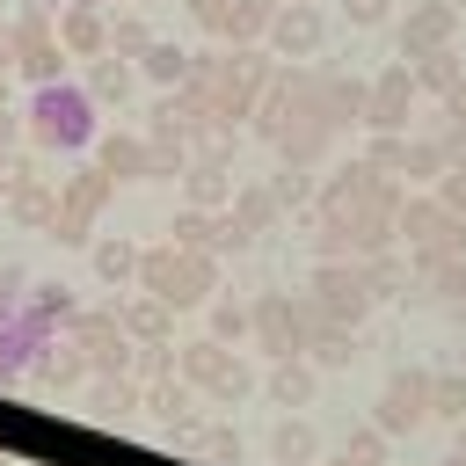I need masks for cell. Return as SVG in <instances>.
Masks as SVG:
<instances>
[{"label":"cell","mask_w":466,"mask_h":466,"mask_svg":"<svg viewBox=\"0 0 466 466\" xmlns=\"http://www.w3.org/2000/svg\"><path fill=\"white\" fill-rule=\"evenodd\" d=\"M29 138H36L44 153H80V146H95V138H102V124H95V95L73 87V80L29 87Z\"/></svg>","instance_id":"6da1fadb"},{"label":"cell","mask_w":466,"mask_h":466,"mask_svg":"<svg viewBox=\"0 0 466 466\" xmlns=\"http://www.w3.org/2000/svg\"><path fill=\"white\" fill-rule=\"evenodd\" d=\"M218 284V262L211 255H189V248H146L138 255V291H153L160 306H204Z\"/></svg>","instance_id":"7a4b0ae2"},{"label":"cell","mask_w":466,"mask_h":466,"mask_svg":"<svg viewBox=\"0 0 466 466\" xmlns=\"http://www.w3.org/2000/svg\"><path fill=\"white\" fill-rule=\"evenodd\" d=\"M393 240L408 248V269H422V262L466 255V218H451L437 197H400V211H393Z\"/></svg>","instance_id":"3957f363"},{"label":"cell","mask_w":466,"mask_h":466,"mask_svg":"<svg viewBox=\"0 0 466 466\" xmlns=\"http://www.w3.org/2000/svg\"><path fill=\"white\" fill-rule=\"evenodd\" d=\"M306 306L328 320V328H364V313L379 306L371 284H364V262H320L306 277Z\"/></svg>","instance_id":"277c9868"},{"label":"cell","mask_w":466,"mask_h":466,"mask_svg":"<svg viewBox=\"0 0 466 466\" xmlns=\"http://www.w3.org/2000/svg\"><path fill=\"white\" fill-rule=\"evenodd\" d=\"M313 306L306 299H284V291H262L255 306H248V335H255V350L262 357H299L306 350V335H313Z\"/></svg>","instance_id":"5b68a950"},{"label":"cell","mask_w":466,"mask_h":466,"mask_svg":"<svg viewBox=\"0 0 466 466\" xmlns=\"http://www.w3.org/2000/svg\"><path fill=\"white\" fill-rule=\"evenodd\" d=\"M430 422V371L422 364H400L386 386H379V400H371V430L393 444V437H415Z\"/></svg>","instance_id":"8992f818"},{"label":"cell","mask_w":466,"mask_h":466,"mask_svg":"<svg viewBox=\"0 0 466 466\" xmlns=\"http://www.w3.org/2000/svg\"><path fill=\"white\" fill-rule=\"evenodd\" d=\"M182 386H204L211 400H240V393H255V371L240 357H226V342H189L182 350Z\"/></svg>","instance_id":"52a82bcc"},{"label":"cell","mask_w":466,"mask_h":466,"mask_svg":"<svg viewBox=\"0 0 466 466\" xmlns=\"http://www.w3.org/2000/svg\"><path fill=\"white\" fill-rule=\"evenodd\" d=\"M459 7L451 0H408V22H400V58H430V51H451L459 36Z\"/></svg>","instance_id":"ba28073f"},{"label":"cell","mask_w":466,"mask_h":466,"mask_svg":"<svg viewBox=\"0 0 466 466\" xmlns=\"http://www.w3.org/2000/svg\"><path fill=\"white\" fill-rule=\"evenodd\" d=\"M109 175L102 167H87V175H73L66 189H58V211H51V226H58V240H87V226L102 218V204H109Z\"/></svg>","instance_id":"9c48e42d"},{"label":"cell","mask_w":466,"mask_h":466,"mask_svg":"<svg viewBox=\"0 0 466 466\" xmlns=\"http://www.w3.org/2000/svg\"><path fill=\"white\" fill-rule=\"evenodd\" d=\"M408 109H415V80H408V58H400V66H386V73L364 87L357 124H371V131H408Z\"/></svg>","instance_id":"30bf717a"},{"label":"cell","mask_w":466,"mask_h":466,"mask_svg":"<svg viewBox=\"0 0 466 466\" xmlns=\"http://www.w3.org/2000/svg\"><path fill=\"white\" fill-rule=\"evenodd\" d=\"M320 44H328V15H320V7L291 0V7L269 15V51H277V58H320Z\"/></svg>","instance_id":"8fae6325"},{"label":"cell","mask_w":466,"mask_h":466,"mask_svg":"<svg viewBox=\"0 0 466 466\" xmlns=\"http://www.w3.org/2000/svg\"><path fill=\"white\" fill-rule=\"evenodd\" d=\"M58 51H73V58H109V22L95 15V7H66V22H58Z\"/></svg>","instance_id":"7c38bea8"},{"label":"cell","mask_w":466,"mask_h":466,"mask_svg":"<svg viewBox=\"0 0 466 466\" xmlns=\"http://www.w3.org/2000/svg\"><path fill=\"white\" fill-rule=\"evenodd\" d=\"M116 328H124L138 350H153V342H167V335H175V306H160L153 291H138V299L116 313Z\"/></svg>","instance_id":"4fadbf2b"},{"label":"cell","mask_w":466,"mask_h":466,"mask_svg":"<svg viewBox=\"0 0 466 466\" xmlns=\"http://www.w3.org/2000/svg\"><path fill=\"white\" fill-rule=\"evenodd\" d=\"M408 80H415V95H437V102H451V87L466 80V58H459V51H430V58H408Z\"/></svg>","instance_id":"5bb4252c"},{"label":"cell","mask_w":466,"mask_h":466,"mask_svg":"<svg viewBox=\"0 0 466 466\" xmlns=\"http://www.w3.org/2000/svg\"><path fill=\"white\" fill-rule=\"evenodd\" d=\"M102 146V175L109 182H146L153 175V146L146 138H95Z\"/></svg>","instance_id":"9a60e30c"},{"label":"cell","mask_w":466,"mask_h":466,"mask_svg":"<svg viewBox=\"0 0 466 466\" xmlns=\"http://www.w3.org/2000/svg\"><path fill=\"white\" fill-rule=\"evenodd\" d=\"M138 400H146V386L124 371V379H95V393H87V415L95 422H124V415H138Z\"/></svg>","instance_id":"2e32d148"},{"label":"cell","mask_w":466,"mask_h":466,"mask_svg":"<svg viewBox=\"0 0 466 466\" xmlns=\"http://www.w3.org/2000/svg\"><path fill=\"white\" fill-rule=\"evenodd\" d=\"M313 393H320V371L299 364V357H277V371H269V400H277V408H306Z\"/></svg>","instance_id":"e0dca14e"},{"label":"cell","mask_w":466,"mask_h":466,"mask_svg":"<svg viewBox=\"0 0 466 466\" xmlns=\"http://www.w3.org/2000/svg\"><path fill=\"white\" fill-rule=\"evenodd\" d=\"M306 350H313V371H342V364H357V328H328V320H313Z\"/></svg>","instance_id":"ac0fdd59"},{"label":"cell","mask_w":466,"mask_h":466,"mask_svg":"<svg viewBox=\"0 0 466 466\" xmlns=\"http://www.w3.org/2000/svg\"><path fill=\"white\" fill-rule=\"evenodd\" d=\"M189 66H197V58H189V51H175V44H160V36L138 51V73H146L153 87H182V80H189Z\"/></svg>","instance_id":"d6986e66"},{"label":"cell","mask_w":466,"mask_h":466,"mask_svg":"<svg viewBox=\"0 0 466 466\" xmlns=\"http://www.w3.org/2000/svg\"><path fill=\"white\" fill-rule=\"evenodd\" d=\"M15 320H29L36 335H51L58 320H73V299H66V284H36V291H29V306H15Z\"/></svg>","instance_id":"ffe728a7"},{"label":"cell","mask_w":466,"mask_h":466,"mask_svg":"<svg viewBox=\"0 0 466 466\" xmlns=\"http://www.w3.org/2000/svg\"><path fill=\"white\" fill-rule=\"evenodd\" d=\"M269 15H277V0H233L226 22H218V36L226 44H255V36H269Z\"/></svg>","instance_id":"44dd1931"},{"label":"cell","mask_w":466,"mask_h":466,"mask_svg":"<svg viewBox=\"0 0 466 466\" xmlns=\"http://www.w3.org/2000/svg\"><path fill=\"white\" fill-rule=\"evenodd\" d=\"M269 459H277V466H313V459H320V437H313L306 422H277V430H269Z\"/></svg>","instance_id":"7402d4cb"},{"label":"cell","mask_w":466,"mask_h":466,"mask_svg":"<svg viewBox=\"0 0 466 466\" xmlns=\"http://www.w3.org/2000/svg\"><path fill=\"white\" fill-rule=\"evenodd\" d=\"M415 277L430 284V299H437V306H466V255H444V262H422Z\"/></svg>","instance_id":"603a6c76"},{"label":"cell","mask_w":466,"mask_h":466,"mask_svg":"<svg viewBox=\"0 0 466 466\" xmlns=\"http://www.w3.org/2000/svg\"><path fill=\"white\" fill-rule=\"evenodd\" d=\"M430 422H466V371H430Z\"/></svg>","instance_id":"cb8c5ba5"},{"label":"cell","mask_w":466,"mask_h":466,"mask_svg":"<svg viewBox=\"0 0 466 466\" xmlns=\"http://www.w3.org/2000/svg\"><path fill=\"white\" fill-rule=\"evenodd\" d=\"M131 80H138V73H131L124 58H95V66H87V95H95V102H124Z\"/></svg>","instance_id":"d4e9b609"},{"label":"cell","mask_w":466,"mask_h":466,"mask_svg":"<svg viewBox=\"0 0 466 466\" xmlns=\"http://www.w3.org/2000/svg\"><path fill=\"white\" fill-rule=\"evenodd\" d=\"M138 255H146V248H131V240H95V277L131 284V277H138Z\"/></svg>","instance_id":"484cf974"},{"label":"cell","mask_w":466,"mask_h":466,"mask_svg":"<svg viewBox=\"0 0 466 466\" xmlns=\"http://www.w3.org/2000/svg\"><path fill=\"white\" fill-rule=\"evenodd\" d=\"M15 66H22V80H29V87H51V80H66V51H58V44H36V51H22Z\"/></svg>","instance_id":"4316f807"},{"label":"cell","mask_w":466,"mask_h":466,"mask_svg":"<svg viewBox=\"0 0 466 466\" xmlns=\"http://www.w3.org/2000/svg\"><path fill=\"white\" fill-rule=\"evenodd\" d=\"M189 204H197V211H218V204H226V175H218V160H197V167H189Z\"/></svg>","instance_id":"83f0119b"},{"label":"cell","mask_w":466,"mask_h":466,"mask_svg":"<svg viewBox=\"0 0 466 466\" xmlns=\"http://www.w3.org/2000/svg\"><path fill=\"white\" fill-rule=\"evenodd\" d=\"M277 211H284V204H277V189H248V197H233V218H240V233H262Z\"/></svg>","instance_id":"f1b7e54d"},{"label":"cell","mask_w":466,"mask_h":466,"mask_svg":"<svg viewBox=\"0 0 466 466\" xmlns=\"http://www.w3.org/2000/svg\"><path fill=\"white\" fill-rule=\"evenodd\" d=\"M189 451H197L204 466H240V437H233V430H197Z\"/></svg>","instance_id":"f546056e"},{"label":"cell","mask_w":466,"mask_h":466,"mask_svg":"<svg viewBox=\"0 0 466 466\" xmlns=\"http://www.w3.org/2000/svg\"><path fill=\"white\" fill-rule=\"evenodd\" d=\"M153 44V29L138 22V15H124V22H109V58H138Z\"/></svg>","instance_id":"4dcf8cb0"},{"label":"cell","mask_w":466,"mask_h":466,"mask_svg":"<svg viewBox=\"0 0 466 466\" xmlns=\"http://www.w3.org/2000/svg\"><path fill=\"white\" fill-rule=\"evenodd\" d=\"M240 335H248V306L218 299V306H211V342H240Z\"/></svg>","instance_id":"1f68e13d"},{"label":"cell","mask_w":466,"mask_h":466,"mask_svg":"<svg viewBox=\"0 0 466 466\" xmlns=\"http://www.w3.org/2000/svg\"><path fill=\"white\" fill-rule=\"evenodd\" d=\"M430 197H437V204H444V211H451V218H466V167H444V175H437V189H430Z\"/></svg>","instance_id":"d6a6232c"},{"label":"cell","mask_w":466,"mask_h":466,"mask_svg":"<svg viewBox=\"0 0 466 466\" xmlns=\"http://www.w3.org/2000/svg\"><path fill=\"white\" fill-rule=\"evenodd\" d=\"M437 153H444V167H466V116H451L437 131Z\"/></svg>","instance_id":"836d02e7"},{"label":"cell","mask_w":466,"mask_h":466,"mask_svg":"<svg viewBox=\"0 0 466 466\" xmlns=\"http://www.w3.org/2000/svg\"><path fill=\"white\" fill-rule=\"evenodd\" d=\"M342 15H350L357 29H379V22L393 15V0H342Z\"/></svg>","instance_id":"e575fe53"},{"label":"cell","mask_w":466,"mask_h":466,"mask_svg":"<svg viewBox=\"0 0 466 466\" xmlns=\"http://www.w3.org/2000/svg\"><path fill=\"white\" fill-rule=\"evenodd\" d=\"M226 7H233V0H189V15H197L204 29H218V22H226Z\"/></svg>","instance_id":"d590c367"},{"label":"cell","mask_w":466,"mask_h":466,"mask_svg":"<svg viewBox=\"0 0 466 466\" xmlns=\"http://www.w3.org/2000/svg\"><path fill=\"white\" fill-rule=\"evenodd\" d=\"M15 66V29H0V73Z\"/></svg>","instance_id":"8d00e7d4"},{"label":"cell","mask_w":466,"mask_h":466,"mask_svg":"<svg viewBox=\"0 0 466 466\" xmlns=\"http://www.w3.org/2000/svg\"><path fill=\"white\" fill-rule=\"evenodd\" d=\"M7 284H15V277H7ZM7 284H0V320H7V313H15V291H7Z\"/></svg>","instance_id":"74e56055"},{"label":"cell","mask_w":466,"mask_h":466,"mask_svg":"<svg viewBox=\"0 0 466 466\" xmlns=\"http://www.w3.org/2000/svg\"><path fill=\"white\" fill-rule=\"evenodd\" d=\"M459 459H466V422H459Z\"/></svg>","instance_id":"f35d334b"},{"label":"cell","mask_w":466,"mask_h":466,"mask_svg":"<svg viewBox=\"0 0 466 466\" xmlns=\"http://www.w3.org/2000/svg\"><path fill=\"white\" fill-rule=\"evenodd\" d=\"M0 102H7V73H0Z\"/></svg>","instance_id":"ab89813d"},{"label":"cell","mask_w":466,"mask_h":466,"mask_svg":"<svg viewBox=\"0 0 466 466\" xmlns=\"http://www.w3.org/2000/svg\"><path fill=\"white\" fill-rule=\"evenodd\" d=\"M451 7H459V15H466V0H451Z\"/></svg>","instance_id":"60d3db41"},{"label":"cell","mask_w":466,"mask_h":466,"mask_svg":"<svg viewBox=\"0 0 466 466\" xmlns=\"http://www.w3.org/2000/svg\"><path fill=\"white\" fill-rule=\"evenodd\" d=\"M0 466H7V451H0Z\"/></svg>","instance_id":"b9f144b4"}]
</instances>
